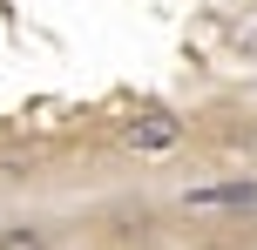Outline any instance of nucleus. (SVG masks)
Returning <instances> with one entry per match:
<instances>
[{"mask_svg":"<svg viewBox=\"0 0 257 250\" xmlns=\"http://www.w3.org/2000/svg\"><path fill=\"white\" fill-rule=\"evenodd\" d=\"M183 210H257V176H237V183H203V189H183Z\"/></svg>","mask_w":257,"mask_h":250,"instance_id":"2","label":"nucleus"},{"mask_svg":"<svg viewBox=\"0 0 257 250\" xmlns=\"http://www.w3.org/2000/svg\"><path fill=\"white\" fill-rule=\"evenodd\" d=\"M196 250H230V243H196Z\"/></svg>","mask_w":257,"mask_h":250,"instance_id":"4","label":"nucleus"},{"mask_svg":"<svg viewBox=\"0 0 257 250\" xmlns=\"http://www.w3.org/2000/svg\"><path fill=\"white\" fill-rule=\"evenodd\" d=\"M0 250H54V223L14 216V223H0Z\"/></svg>","mask_w":257,"mask_h":250,"instance_id":"3","label":"nucleus"},{"mask_svg":"<svg viewBox=\"0 0 257 250\" xmlns=\"http://www.w3.org/2000/svg\"><path fill=\"white\" fill-rule=\"evenodd\" d=\"M122 142L136 149V156H169V149L183 142V122L169 115V108H142V115L122 122Z\"/></svg>","mask_w":257,"mask_h":250,"instance_id":"1","label":"nucleus"}]
</instances>
